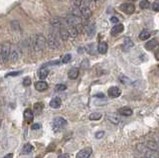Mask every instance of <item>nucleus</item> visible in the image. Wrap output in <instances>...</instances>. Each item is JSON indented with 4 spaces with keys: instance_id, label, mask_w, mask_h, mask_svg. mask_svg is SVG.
<instances>
[{
    "instance_id": "nucleus-31",
    "label": "nucleus",
    "mask_w": 159,
    "mask_h": 158,
    "mask_svg": "<svg viewBox=\"0 0 159 158\" xmlns=\"http://www.w3.org/2000/svg\"><path fill=\"white\" fill-rule=\"evenodd\" d=\"M139 7L141 9H143V10H145V9H148L150 7V2L148 0H141L139 2Z\"/></svg>"
},
{
    "instance_id": "nucleus-18",
    "label": "nucleus",
    "mask_w": 159,
    "mask_h": 158,
    "mask_svg": "<svg viewBox=\"0 0 159 158\" xmlns=\"http://www.w3.org/2000/svg\"><path fill=\"white\" fill-rule=\"evenodd\" d=\"M48 75H49V70L46 67H42L39 71H38V77H39L42 80H45L46 78L48 77Z\"/></svg>"
},
{
    "instance_id": "nucleus-43",
    "label": "nucleus",
    "mask_w": 159,
    "mask_h": 158,
    "mask_svg": "<svg viewBox=\"0 0 159 158\" xmlns=\"http://www.w3.org/2000/svg\"><path fill=\"white\" fill-rule=\"evenodd\" d=\"M2 158H13V154H12V153L6 154V155H5V156H3Z\"/></svg>"
},
{
    "instance_id": "nucleus-29",
    "label": "nucleus",
    "mask_w": 159,
    "mask_h": 158,
    "mask_svg": "<svg viewBox=\"0 0 159 158\" xmlns=\"http://www.w3.org/2000/svg\"><path fill=\"white\" fill-rule=\"evenodd\" d=\"M19 58V52L17 50H12L11 51V54H10V60L12 62H15L17 61Z\"/></svg>"
},
{
    "instance_id": "nucleus-9",
    "label": "nucleus",
    "mask_w": 159,
    "mask_h": 158,
    "mask_svg": "<svg viewBox=\"0 0 159 158\" xmlns=\"http://www.w3.org/2000/svg\"><path fill=\"white\" fill-rule=\"evenodd\" d=\"M107 95H108V97L111 98H116V97H119V95H121V91H120V89L117 88V86H110L107 91Z\"/></svg>"
},
{
    "instance_id": "nucleus-13",
    "label": "nucleus",
    "mask_w": 159,
    "mask_h": 158,
    "mask_svg": "<svg viewBox=\"0 0 159 158\" xmlns=\"http://www.w3.org/2000/svg\"><path fill=\"white\" fill-rule=\"evenodd\" d=\"M61 106H62V100H61V98L58 97L52 98L51 101H50V106H51L52 109H60Z\"/></svg>"
},
{
    "instance_id": "nucleus-11",
    "label": "nucleus",
    "mask_w": 159,
    "mask_h": 158,
    "mask_svg": "<svg viewBox=\"0 0 159 158\" xmlns=\"http://www.w3.org/2000/svg\"><path fill=\"white\" fill-rule=\"evenodd\" d=\"M59 35H60L62 40L66 41V40H68V38H69V36H70L69 30H68L66 27L61 26L60 28H59Z\"/></svg>"
},
{
    "instance_id": "nucleus-28",
    "label": "nucleus",
    "mask_w": 159,
    "mask_h": 158,
    "mask_svg": "<svg viewBox=\"0 0 159 158\" xmlns=\"http://www.w3.org/2000/svg\"><path fill=\"white\" fill-rule=\"evenodd\" d=\"M89 117L91 120H99L102 117V114L99 112H93V113H91Z\"/></svg>"
},
{
    "instance_id": "nucleus-1",
    "label": "nucleus",
    "mask_w": 159,
    "mask_h": 158,
    "mask_svg": "<svg viewBox=\"0 0 159 158\" xmlns=\"http://www.w3.org/2000/svg\"><path fill=\"white\" fill-rule=\"evenodd\" d=\"M33 43H34V47L36 50H44L47 46V40L46 38L44 37L42 34H37L35 35V37L33 39Z\"/></svg>"
},
{
    "instance_id": "nucleus-33",
    "label": "nucleus",
    "mask_w": 159,
    "mask_h": 158,
    "mask_svg": "<svg viewBox=\"0 0 159 158\" xmlns=\"http://www.w3.org/2000/svg\"><path fill=\"white\" fill-rule=\"evenodd\" d=\"M71 60H72V56H71L70 54H66V55L62 58V63H63V64H68Z\"/></svg>"
},
{
    "instance_id": "nucleus-25",
    "label": "nucleus",
    "mask_w": 159,
    "mask_h": 158,
    "mask_svg": "<svg viewBox=\"0 0 159 158\" xmlns=\"http://www.w3.org/2000/svg\"><path fill=\"white\" fill-rule=\"evenodd\" d=\"M131 47H133V42H132L130 38H125L124 41H123V48L125 50H127Z\"/></svg>"
},
{
    "instance_id": "nucleus-20",
    "label": "nucleus",
    "mask_w": 159,
    "mask_h": 158,
    "mask_svg": "<svg viewBox=\"0 0 159 158\" xmlns=\"http://www.w3.org/2000/svg\"><path fill=\"white\" fill-rule=\"evenodd\" d=\"M123 30H124V26L122 24H116L113 26V28L111 29V34L113 35H117L119 33H121Z\"/></svg>"
},
{
    "instance_id": "nucleus-6",
    "label": "nucleus",
    "mask_w": 159,
    "mask_h": 158,
    "mask_svg": "<svg viewBox=\"0 0 159 158\" xmlns=\"http://www.w3.org/2000/svg\"><path fill=\"white\" fill-rule=\"evenodd\" d=\"M47 43H48L49 47L52 48V49H58V48L60 47V43L58 42L57 37H56L55 34H53V33H52V34H50Z\"/></svg>"
},
{
    "instance_id": "nucleus-41",
    "label": "nucleus",
    "mask_w": 159,
    "mask_h": 158,
    "mask_svg": "<svg viewBox=\"0 0 159 158\" xmlns=\"http://www.w3.org/2000/svg\"><path fill=\"white\" fill-rule=\"evenodd\" d=\"M110 22L113 23V24H117V23H119V18L113 16V17L110 18Z\"/></svg>"
},
{
    "instance_id": "nucleus-3",
    "label": "nucleus",
    "mask_w": 159,
    "mask_h": 158,
    "mask_svg": "<svg viewBox=\"0 0 159 158\" xmlns=\"http://www.w3.org/2000/svg\"><path fill=\"white\" fill-rule=\"evenodd\" d=\"M67 124V120L63 117H56L53 120V128L54 130H60L64 128Z\"/></svg>"
},
{
    "instance_id": "nucleus-5",
    "label": "nucleus",
    "mask_w": 159,
    "mask_h": 158,
    "mask_svg": "<svg viewBox=\"0 0 159 158\" xmlns=\"http://www.w3.org/2000/svg\"><path fill=\"white\" fill-rule=\"evenodd\" d=\"M66 22L70 27H77L80 23H82L81 20H80V18L78 16H76V15H73V14L68 15L66 18Z\"/></svg>"
},
{
    "instance_id": "nucleus-44",
    "label": "nucleus",
    "mask_w": 159,
    "mask_h": 158,
    "mask_svg": "<svg viewBox=\"0 0 159 158\" xmlns=\"http://www.w3.org/2000/svg\"><path fill=\"white\" fill-rule=\"evenodd\" d=\"M155 58H156V60H158L159 61V49L155 52Z\"/></svg>"
},
{
    "instance_id": "nucleus-35",
    "label": "nucleus",
    "mask_w": 159,
    "mask_h": 158,
    "mask_svg": "<svg viewBox=\"0 0 159 158\" xmlns=\"http://www.w3.org/2000/svg\"><path fill=\"white\" fill-rule=\"evenodd\" d=\"M31 85V79L29 77H26L24 78V80H23V86H29Z\"/></svg>"
},
{
    "instance_id": "nucleus-14",
    "label": "nucleus",
    "mask_w": 159,
    "mask_h": 158,
    "mask_svg": "<svg viewBox=\"0 0 159 158\" xmlns=\"http://www.w3.org/2000/svg\"><path fill=\"white\" fill-rule=\"evenodd\" d=\"M81 12H82V16L84 18H86V19H89V18L92 16V10H91L90 6H88V5L83 6L81 9Z\"/></svg>"
},
{
    "instance_id": "nucleus-22",
    "label": "nucleus",
    "mask_w": 159,
    "mask_h": 158,
    "mask_svg": "<svg viewBox=\"0 0 159 158\" xmlns=\"http://www.w3.org/2000/svg\"><path fill=\"white\" fill-rule=\"evenodd\" d=\"M119 113L123 116H130L133 111H132V109L130 107H127V106H124V107H121V109H119Z\"/></svg>"
},
{
    "instance_id": "nucleus-30",
    "label": "nucleus",
    "mask_w": 159,
    "mask_h": 158,
    "mask_svg": "<svg viewBox=\"0 0 159 158\" xmlns=\"http://www.w3.org/2000/svg\"><path fill=\"white\" fill-rule=\"evenodd\" d=\"M33 145H31V144H26L24 147H23V150H22V153L23 154H29L30 152L33 151Z\"/></svg>"
},
{
    "instance_id": "nucleus-39",
    "label": "nucleus",
    "mask_w": 159,
    "mask_h": 158,
    "mask_svg": "<svg viewBox=\"0 0 159 158\" xmlns=\"http://www.w3.org/2000/svg\"><path fill=\"white\" fill-rule=\"evenodd\" d=\"M41 127H42V124H41V123H34L33 125H32V129H33V130L40 129Z\"/></svg>"
},
{
    "instance_id": "nucleus-12",
    "label": "nucleus",
    "mask_w": 159,
    "mask_h": 158,
    "mask_svg": "<svg viewBox=\"0 0 159 158\" xmlns=\"http://www.w3.org/2000/svg\"><path fill=\"white\" fill-rule=\"evenodd\" d=\"M34 118V113L31 109H26L24 111V119L27 123H31Z\"/></svg>"
},
{
    "instance_id": "nucleus-32",
    "label": "nucleus",
    "mask_w": 159,
    "mask_h": 158,
    "mask_svg": "<svg viewBox=\"0 0 159 158\" xmlns=\"http://www.w3.org/2000/svg\"><path fill=\"white\" fill-rule=\"evenodd\" d=\"M67 89V86L64 85V83H59L55 86V91L56 92H63V91H66Z\"/></svg>"
},
{
    "instance_id": "nucleus-45",
    "label": "nucleus",
    "mask_w": 159,
    "mask_h": 158,
    "mask_svg": "<svg viewBox=\"0 0 159 158\" xmlns=\"http://www.w3.org/2000/svg\"><path fill=\"white\" fill-rule=\"evenodd\" d=\"M96 97H104V95H102V94H99V95H96Z\"/></svg>"
},
{
    "instance_id": "nucleus-47",
    "label": "nucleus",
    "mask_w": 159,
    "mask_h": 158,
    "mask_svg": "<svg viewBox=\"0 0 159 158\" xmlns=\"http://www.w3.org/2000/svg\"><path fill=\"white\" fill-rule=\"evenodd\" d=\"M130 1H134V0H130Z\"/></svg>"
},
{
    "instance_id": "nucleus-23",
    "label": "nucleus",
    "mask_w": 159,
    "mask_h": 158,
    "mask_svg": "<svg viewBox=\"0 0 159 158\" xmlns=\"http://www.w3.org/2000/svg\"><path fill=\"white\" fill-rule=\"evenodd\" d=\"M43 109H44V104L42 103H36L33 106V111L36 114H40L43 111Z\"/></svg>"
},
{
    "instance_id": "nucleus-26",
    "label": "nucleus",
    "mask_w": 159,
    "mask_h": 158,
    "mask_svg": "<svg viewBox=\"0 0 159 158\" xmlns=\"http://www.w3.org/2000/svg\"><path fill=\"white\" fill-rule=\"evenodd\" d=\"M51 24L53 27H55V28H60L62 26V22H61V19L60 18H52L51 20Z\"/></svg>"
},
{
    "instance_id": "nucleus-4",
    "label": "nucleus",
    "mask_w": 159,
    "mask_h": 158,
    "mask_svg": "<svg viewBox=\"0 0 159 158\" xmlns=\"http://www.w3.org/2000/svg\"><path fill=\"white\" fill-rule=\"evenodd\" d=\"M139 150L142 152L143 158H158V153L154 150H151L148 147H144V148H139Z\"/></svg>"
},
{
    "instance_id": "nucleus-38",
    "label": "nucleus",
    "mask_w": 159,
    "mask_h": 158,
    "mask_svg": "<svg viewBox=\"0 0 159 158\" xmlns=\"http://www.w3.org/2000/svg\"><path fill=\"white\" fill-rule=\"evenodd\" d=\"M73 3H74V6L80 8L82 5V3H83V0H73Z\"/></svg>"
},
{
    "instance_id": "nucleus-36",
    "label": "nucleus",
    "mask_w": 159,
    "mask_h": 158,
    "mask_svg": "<svg viewBox=\"0 0 159 158\" xmlns=\"http://www.w3.org/2000/svg\"><path fill=\"white\" fill-rule=\"evenodd\" d=\"M152 10L155 12L159 11V1H154L152 4Z\"/></svg>"
},
{
    "instance_id": "nucleus-21",
    "label": "nucleus",
    "mask_w": 159,
    "mask_h": 158,
    "mask_svg": "<svg viewBox=\"0 0 159 158\" xmlns=\"http://www.w3.org/2000/svg\"><path fill=\"white\" fill-rule=\"evenodd\" d=\"M157 44H158V42H157L156 39H151V40H149L148 42H146L145 48L148 51H151V50L154 49L156 46H157Z\"/></svg>"
},
{
    "instance_id": "nucleus-34",
    "label": "nucleus",
    "mask_w": 159,
    "mask_h": 158,
    "mask_svg": "<svg viewBox=\"0 0 159 158\" xmlns=\"http://www.w3.org/2000/svg\"><path fill=\"white\" fill-rule=\"evenodd\" d=\"M119 80H120V82H121L122 83H124V85H127V83H130V80H129L128 78H126L125 76H120Z\"/></svg>"
},
{
    "instance_id": "nucleus-10",
    "label": "nucleus",
    "mask_w": 159,
    "mask_h": 158,
    "mask_svg": "<svg viewBox=\"0 0 159 158\" xmlns=\"http://www.w3.org/2000/svg\"><path fill=\"white\" fill-rule=\"evenodd\" d=\"M48 83H47L45 80H38V82L35 83V89H37L38 92H45L46 89H48Z\"/></svg>"
},
{
    "instance_id": "nucleus-27",
    "label": "nucleus",
    "mask_w": 159,
    "mask_h": 158,
    "mask_svg": "<svg viewBox=\"0 0 159 158\" xmlns=\"http://www.w3.org/2000/svg\"><path fill=\"white\" fill-rule=\"evenodd\" d=\"M149 37H150V33H149V31H147V30H143V31L140 32V34H139V39H140V40L145 41Z\"/></svg>"
},
{
    "instance_id": "nucleus-8",
    "label": "nucleus",
    "mask_w": 159,
    "mask_h": 158,
    "mask_svg": "<svg viewBox=\"0 0 159 158\" xmlns=\"http://www.w3.org/2000/svg\"><path fill=\"white\" fill-rule=\"evenodd\" d=\"M92 153H93L92 147H86L78 152L76 158H89L92 155Z\"/></svg>"
},
{
    "instance_id": "nucleus-2",
    "label": "nucleus",
    "mask_w": 159,
    "mask_h": 158,
    "mask_svg": "<svg viewBox=\"0 0 159 158\" xmlns=\"http://www.w3.org/2000/svg\"><path fill=\"white\" fill-rule=\"evenodd\" d=\"M11 54V46L8 42H4L1 45V50H0V55H1V59L3 62H7L8 59L10 58Z\"/></svg>"
},
{
    "instance_id": "nucleus-24",
    "label": "nucleus",
    "mask_w": 159,
    "mask_h": 158,
    "mask_svg": "<svg viewBox=\"0 0 159 158\" xmlns=\"http://www.w3.org/2000/svg\"><path fill=\"white\" fill-rule=\"evenodd\" d=\"M107 119L113 124H117L119 122V117L116 114H114V113H113H113H108V114H107Z\"/></svg>"
},
{
    "instance_id": "nucleus-17",
    "label": "nucleus",
    "mask_w": 159,
    "mask_h": 158,
    "mask_svg": "<svg viewBox=\"0 0 159 158\" xmlns=\"http://www.w3.org/2000/svg\"><path fill=\"white\" fill-rule=\"evenodd\" d=\"M79 69L78 68H72L68 73V77L70 80H76L79 77Z\"/></svg>"
},
{
    "instance_id": "nucleus-19",
    "label": "nucleus",
    "mask_w": 159,
    "mask_h": 158,
    "mask_svg": "<svg viewBox=\"0 0 159 158\" xmlns=\"http://www.w3.org/2000/svg\"><path fill=\"white\" fill-rule=\"evenodd\" d=\"M107 49H108V46H107V42H105V41H102L101 43L99 44V46H98V51H99V53H101V54H105L107 52Z\"/></svg>"
},
{
    "instance_id": "nucleus-37",
    "label": "nucleus",
    "mask_w": 159,
    "mask_h": 158,
    "mask_svg": "<svg viewBox=\"0 0 159 158\" xmlns=\"http://www.w3.org/2000/svg\"><path fill=\"white\" fill-rule=\"evenodd\" d=\"M22 72L21 71H17V72H11V73H8L6 75V77H16V76H19V75H21Z\"/></svg>"
},
{
    "instance_id": "nucleus-40",
    "label": "nucleus",
    "mask_w": 159,
    "mask_h": 158,
    "mask_svg": "<svg viewBox=\"0 0 159 158\" xmlns=\"http://www.w3.org/2000/svg\"><path fill=\"white\" fill-rule=\"evenodd\" d=\"M105 135V131H99V132L96 133V138H102V136Z\"/></svg>"
},
{
    "instance_id": "nucleus-46",
    "label": "nucleus",
    "mask_w": 159,
    "mask_h": 158,
    "mask_svg": "<svg viewBox=\"0 0 159 158\" xmlns=\"http://www.w3.org/2000/svg\"><path fill=\"white\" fill-rule=\"evenodd\" d=\"M93 1H98V0H93Z\"/></svg>"
},
{
    "instance_id": "nucleus-16",
    "label": "nucleus",
    "mask_w": 159,
    "mask_h": 158,
    "mask_svg": "<svg viewBox=\"0 0 159 158\" xmlns=\"http://www.w3.org/2000/svg\"><path fill=\"white\" fill-rule=\"evenodd\" d=\"M145 146H146V147H148L149 149H151V150L156 151V152L159 151V144H158L157 142L152 141V140L146 141V142H145Z\"/></svg>"
},
{
    "instance_id": "nucleus-15",
    "label": "nucleus",
    "mask_w": 159,
    "mask_h": 158,
    "mask_svg": "<svg viewBox=\"0 0 159 158\" xmlns=\"http://www.w3.org/2000/svg\"><path fill=\"white\" fill-rule=\"evenodd\" d=\"M86 31L89 37H93L96 33V24L95 23H91L89 25L86 26Z\"/></svg>"
},
{
    "instance_id": "nucleus-42",
    "label": "nucleus",
    "mask_w": 159,
    "mask_h": 158,
    "mask_svg": "<svg viewBox=\"0 0 159 158\" xmlns=\"http://www.w3.org/2000/svg\"><path fill=\"white\" fill-rule=\"evenodd\" d=\"M58 158H70V155L66 153V154H61V155H59Z\"/></svg>"
},
{
    "instance_id": "nucleus-7",
    "label": "nucleus",
    "mask_w": 159,
    "mask_h": 158,
    "mask_svg": "<svg viewBox=\"0 0 159 158\" xmlns=\"http://www.w3.org/2000/svg\"><path fill=\"white\" fill-rule=\"evenodd\" d=\"M119 8L125 14H132L135 11V7L132 3H123L119 6Z\"/></svg>"
}]
</instances>
